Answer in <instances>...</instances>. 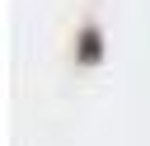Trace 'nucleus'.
I'll list each match as a JSON object with an SVG mask.
<instances>
[{"mask_svg":"<svg viewBox=\"0 0 150 146\" xmlns=\"http://www.w3.org/2000/svg\"><path fill=\"white\" fill-rule=\"evenodd\" d=\"M98 57H103V38H98V28H84V33H80V61L94 66Z\"/></svg>","mask_w":150,"mask_h":146,"instance_id":"f257e3e1","label":"nucleus"}]
</instances>
